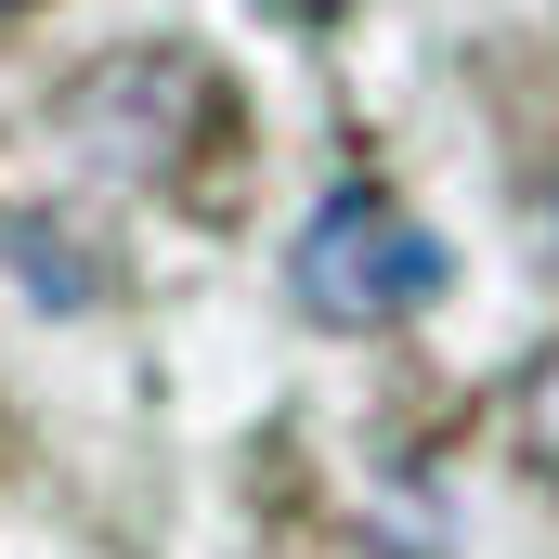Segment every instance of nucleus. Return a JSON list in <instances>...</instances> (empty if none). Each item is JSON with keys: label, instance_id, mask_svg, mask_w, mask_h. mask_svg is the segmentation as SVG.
I'll use <instances>...</instances> for the list:
<instances>
[{"label": "nucleus", "instance_id": "nucleus-1", "mask_svg": "<svg viewBox=\"0 0 559 559\" xmlns=\"http://www.w3.org/2000/svg\"><path fill=\"white\" fill-rule=\"evenodd\" d=\"M286 286H299L312 325H404L417 299H442V235H429L417 209H391L378 182H338V195L299 222Z\"/></svg>", "mask_w": 559, "mask_h": 559}, {"label": "nucleus", "instance_id": "nucleus-3", "mask_svg": "<svg viewBox=\"0 0 559 559\" xmlns=\"http://www.w3.org/2000/svg\"><path fill=\"white\" fill-rule=\"evenodd\" d=\"M0 13H13V0H0Z\"/></svg>", "mask_w": 559, "mask_h": 559}, {"label": "nucleus", "instance_id": "nucleus-2", "mask_svg": "<svg viewBox=\"0 0 559 559\" xmlns=\"http://www.w3.org/2000/svg\"><path fill=\"white\" fill-rule=\"evenodd\" d=\"M521 455H534V468L559 481V352L534 365V378H521Z\"/></svg>", "mask_w": 559, "mask_h": 559}]
</instances>
